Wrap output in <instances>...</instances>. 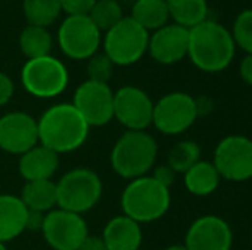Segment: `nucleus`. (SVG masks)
<instances>
[{
  "instance_id": "obj_21",
  "label": "nucleus",
  "mask_w": 252,
  "mask_h": 250,
  "mask_svg": "<svg viewBox=\"0 0 252 250\" xmlns=\"http://www.w3.org/2000/svg\"><path fill=\"white\" fill-rule=\"evenodd\" d=\"M19 199L30 211L47 214L57 207V184L53 180L26 182Z\"/></svg>"
},
{
  "instance_id": "obj_32",
  "label": "nucleus",
  "mask_w": 252,
  "mask_h": 250,
  "mask_svg": "<svg viewBox=\"0 0 252 250\" xmlns=\"http://www.w3.org/2000/svg\"><path fill=\"white\" fill-rule=\"evenodd\" d=\"M14 96V83L7 74L0 72V108L7 105Z\"/></svg>"
},
{
  "instance_id": "obj_10",
  "label": "nucleus",
  "mask_w": 252,
  "mask_h": 250,
  "mask_svg": "<svg viewBox=\"0 0 252 250\" xmlns=\"http://www.w3.org/2000/svg\"><path fill=\"white\" fill-rule=\"evenodd\" d=\"M220 177L228 182H247L252 178V139L246 136H226L218 142L213 160Z\"/></svg>"
},
{
  "instance_id": "obj_35",
  "label": "nucleus",
  "mask_w": 252,
  "mask_h": 250,
  "mask_svg": "<svg viewBox=\"0 0 252 250\" xmlns=\"http://www.w3.org/2000/svg\"><path fill=\"white\" fill-rule=\"evenodd\" d=\"M77 250H108L103 242L101 237H96V235H88L86 240L81 244V247Z\"/></svg>"
},
{
  "instance_id": "obj_37",
  "label": "nucleus",
  "mask_w": 252,
  "mask_h": 250,
  "mask_svg": "<svg viewBox=\"0 0 252 250\" xmlns=\"http://www.w3.org/2000/svg\"><path fill=\"white\" fill-rule=\"evenodd\" d=\"M0 250H9V249H7L5 244H2V242H0Z\"/></svg>"
},
{
  "instance_id": "obj_20",
  "label": "nucleus",
  "mask_w": 252,
  "mask_h": 250,
  "mask_svg": "<svg viewBox=\"0 0 252 250\" xmlns=\"http://www.w3.org/2000/svg\"><path fill=\"white\" fill-rule=\"evenodd\" d=\"M220 180L221 177L211 161L199 160L184 173V185L187 192L197 197H206L215 192L220 185Z\"/></svg>"
},
{
  "instance_id": "obj_13",
  "label": "nucleus",
  "mask_w": 252,
  "mask_h": 250,
  "mask_svg": "<svg viewBox=\"0 0 252 250\" xmlns=\"http://www.w3.org/2000/svg\"><path fill=\"white\" fill-rule=\"evenodd\" d=\"M155 103L146 91L124 86L113 93V118L127 130H146L153 124Z\"/></svg>"
},
{
  "instance_id": "obj_7",
  "label": "nucleus",
  "mask_w": 252,
  "mask_h": 250,
  "mask_svg": "<svg viewBox=\"0 0 252 250\" xmlns=\"http://www.w3.org/2000/svg\"><path fill=\"white\" fill-rule=\"evenodd\" d=\"M21 83L31 96L50 100L67 89L69 70L53 55L30 58L21 70Z\"/></svg>"
},
{
  "instance_id": "obj_22",
  "label": "nucleus",
  "mask_w": 252,
  "mask_h": 250,
  "mask_svg": "<svg viewBox=\"0 0 252 250\" xmlns=\"http://www.w3.org/2000/svg\"><path fill=\"white\" fill-rule=\"evenodd\" d=\"M130 17L148 33L168 24L170 14L166 0H134Z\"/></svg>"
},
{
  "instance_id": "obj_14",
  "label": "nucleus",
  "mask_w": 252,
  "mask_h": 250,
  "mask_svg": "<svg viewBox=\"0 0 252 250\" xmlns=\"http://www.w3.org/2000/svg\"><path fill=\"white\" fill-rule=\"evenodd\" d=\"M40 144L38 120L24 111H10L0 117V149L9 154H24Z\"/></svg>"
},
{
  "instance_id": "obj_29",
  "label": "nucleus",
  "mask_w": 252,
  "mask_h": 250,
  "mask_svg": "<svg viewBox=\"0 0 252 250\" xmlns=\"http://www.w3.org/2000/svg\"><path fill=\"white\" fill-rule=\"evenodd\" d=\"M113 69H115L113 62L103 52L101 54L96 52L93 57L88 58V79L90 81L108 84V81L113 76Z\"/></svg>"
},
{
  "instance_id": "obj_30",
  "label": "nucleus",
  "mask_w": 252,
  "mask_h": 250,
  "mask_svg": "<svg viewBox=\"0 0 252 250\" xmlns=\"http://www.w3.org/2000/svg\"><path fill=\"white\" fill-rule=\"evenodd\" d=\"M60 9L67 16H88L96 0H59Z\"/></svg>"
},
{
  "instance_id": "obj_19",
  "label": "nucleus",
  "mask_w": 252,
  "mask_h": 250,
  "mask_svg": "<svg viewBox=\"0 0 252 250\" xmlns=\"http://www.w3.org/2000/svg\"><path fill=\"white\" fill-rule=\"evenodd\" d=\"M28 207L12 194H0V242L14 240L26 231Z\"/></svg>"
},
{
  "instance_id": "obj_24",
  "label": "nucleus",
  "mask_w": 252,
  "mask_h": 250,
  "mask_svg": "<svg viewBox=\"0 0 252 250\" xmlns=\"http://www.w3.org/2000/svg\"><path fill=\"white\" fill-rule=\"evenodd\" d=\"M19 48L28 60L30 58H40L52 55L53 38L50 31H48V28L28 24L19 34Z\"/></svg>"
},
{
  "instance_id": "obj_11",
  "label": "nucleus",
  "mask_w": 252,
  "mask_h": 250,
  "mask_svg": "<svg viewBox=\"0 0 252 250\" xmlns=\"http://www.w3.org/2000/svg\"><path fill=\"white\" fill-rule=\"evenodd\" d=\"M41 233L53 250H77L90 231L81 214L55 207L45 214Z\"/></svg>"
},
{
  "instance_id": "obj_36",
  "label": "nucleus",
  "mask_w": 252,
  "mask_h": 250,
  "mask_svg": "<svg viewBox=\"0 0 252 250\" xmlns=\"http://www.w3.org/2000/svg\"><path fill=\"white\" fill-rule=\"evenodd\" d=\"M163 250H187V249H186V245H170V247H166Z\"/></svg>"
},
{
  "instance_id": "obj_15",
  "label": "nucleus",
  "mask_w": 252,
  "mask_h": 250,
  "mask_svg": "<svg viewBox=\"0 0 252 250\" xmlns=\"http://www.w3.org/2000/svg\"><path fill=\"white\" fill-rule=\"evenodd\" d=\"M233 233L223 218L206 214L194 221L186 233L187 250H232Z\"/></svg>"
},
{
  "instance_id": "obj_23",
  "label": "nucleus",
  "mask_w": 252,
  "mask_h": 250,
  "mask_svg": "<svg viewBox=\"0 0 252 250\" xmlns=\"http://www.w3.org/2000/svg\"><path fill=\"white\" fill-rule=\"evenodd\" d=\"M170 19L187 29L208 19L209 7L206 0H166Z\"/></svg>"
},
{
  "instance_id": "obj_5",
  "label": "nucleus",
  "mask_w": 252,
  "mask_h": 250,
  "mask_svg": "<svg viewBox=\"0 0 252 250\" xmlns=\"http://www.w3.org/2000/svg\"><path fill=\"white\" fill-rule=\"evenodd\" d=\"M103 182L90 168H74L57 182V207L83 216L101 199Z\"/></svg>"
},
{
  "instance_id": "obj_28",
  "label": "nucleus",
  "mask_w": 252,
  "mask_h": 250,
  "mask_svg": "<svg viewBox=\"0 0 252 250\" xmlns=\"http://www.w3.org/2000/svg\"><path fill=\"white\" fill-rule=\"evenodd\" d=\"M233 43L246 54H252V9H246L235 17L230 29Z\"/></svg>"
},
{
  "instance_id": "obj_2",
  "label": "nucleus",
  "mask_w": 252,
  "mask_h": 250,
  "mask_svg": "<svg viewBox=\"0 0 252 250\" xmlns=\"http://www.w3.org/2000/svg\"><path fill=\"white\" fill-rule=\"evenodd\" d=\"M90 129L72 103H59L38 120V140L57 154L72 153L86 142Z\"/></svg>"
},
{
  "instance_id": "obj_26",
  "label": "nucleus",
  "mask_w": 252,
  "mask_h": 250,
  "mask_svg": "<svg viewBox=\"0 0 252 250\" xmlns=\"http://www.w3.org/2000/svg\"><path fill=\"white\" fill-rule=\"evenodd\" d=\"M201 160V147L194 140H180L172 147L166 158V165L175 173H186L192 165Z\"/></svg>"
},
{
  "instance_id": "obj_34",
  "label": "nucleus",
  "mask_w": 252,
  "mask_h": 250,
  "mask_svg": "<svg viewBox=\"0 0 252 250\" xmlns=\"http://www.w3.org/2000/svg\"><path fill=\"white\" fill-rule=\"evenodd\" d=\"M239 74L246 84L252 86V54H246L239 67Z\"/></svg>"
},
{
  "instance_id": "obj_3",
  "label": "nucleus",
  "mask_w": 252,
  "mask_h": 250,
  "mask_svg": "<svg viewBox=\"0 0 252 250\" xmlns=\"http://www.w3.org/2000/svg\"><path fill=\"white\" fill-rule=\"evenodd\" d=\"M158 144L146 130H127L117 139L110 153V165L119 177L134 180L155 167Z\"/></svg>"
},
{
  "instance_id": "obj_18",
  "label": "nucleus",
  "mask_w": 252,
  "mask_h": 250,
  "mask_svg": "<svg viewBox=\"0 0 252 250\" xmlns=\"http://www.w3.org/2000/svg\"><path fill=\"white\" fill-rule=\"evenodd\" d=\"M59 154L41 144H36L19 156V173L26 182L52 180L59 170Z\"/></svg>"
},
{
  "instance_id": "obj_33",
  "label": "nucleus",
  "mask_w": 252,
  "mask_h": 250,
  "mask_svg": "<svg viewBox=\"0 0 252 250\" xmlns=\"http://www.w3.org/2000/svg\"><path fill=\"white\" fill-rule=\"evenodd\" d=\"M45 220V213H38V211H30L28 209V223H26V231H41Z\"/></svg>"
},
{
  "instance_id": "obj_4",
  "label": "nucleus",
  "mask_w": 252,
  "mask_h": 250,
  "mask_svg": "<svg viewBox=\"0 0 252 250\" xmlns=\"http://www.w3.org/2000/svg\"><path fill=\"white\" fill-rule=\"evenodd\" d=\"M170 189L156 182L151 175L129 180L120 197L124 214L139 224L153 223L163 218L170 209Z\"/></svg>"
},
{
  "instance_id": "obj_9",
  "label": "nucleus",
  "mask_w": 252,
  "mask_h": 250,
  "mask_svg": "<svg viewBox=\"0 0 252 250\" xmlns=\"http://www.w3.org/2000/svg\"><path fill=\"white\" fill-rule=\"evenodd\" d=\"M101 31L88 16H67L57 33V43L65 57L88 60L101 47Z\"/></svg>"
},
{
  "instance_id": "obj_25",
  "label": "nucleus",
  "mask_w": 252,
  "mask_h": 250,
  "mask_svg": "<svg viewBox=\"0 0 252 250\" xmlns=\"http://www.w3.org/2000/svg\"><path fill=\"white\" fill-rule=\"evenodd\" d=\"M23 12L28 24L48 28L62 14L59 0H23Z\"/></svg>"
},
{
  "instance_id": "obj_27",
  "label": "nucleus",
  "mask_w": 252,
  "mask_h": 250,
  "mask_svg": "<svg viewBox=\"0 0 252 250\" xmlns=\"http://www.w3.org/2000/svg\"><path fill=\"white\" fill-rule=\"evenodd\" d=\"M88 17L93 21V24L103 34L108 29H112L126 16H124L122 5L119 3V0H96L91 10L88 12Z\"/></svg>"
},
{
  "instance_id": "obj_17",
  "label": "nucleus",
  "mask_w": 252,
  "mask_h": 250,
  "mask_svg": "<svg viewBox=\"0 0 252 250\" xmlns=\"http://www.w3.org/2000/svg\"><path fill=\"white\" fill-rule=\"evenodd\" d=\"M101 238L108 250H139L143 245V230L137 221L120 214L105 224Z\"/></svg>"
},
{
  "instance_id": "obj_6",
  "label": "nucleus",
  "mask_w": 252,
  "mask_h": 250,
  "mask_svg": "<svg viewBox=\"0 0 252 250\" xmlns=\"http://www.w3.org/2000/svg\"><path fill=\"white\" fill-rule=\"evenodd\" d=\"M150 33L139 26L132 17H124L112 29L105 33L101 40L103 54L113 62V65H134L148 54Z\"/></svg>"
},
{
  "instance_id": "obj_31",
  "label": "nucleus",
  "mask_w": 252,
  "mask_h": 250,
  "mask_svg": "<svg viewBox=\"0 0 252 250\" xmlns=\"http://www.w3.org/2000/svg\"><path fill=\"white\" fill-rule=\"evenodd\" d=\"M175 175L177 173L168 167V165H159V167L155 168L151 177L155 178L156 182H159L161 185H165L166 189H170L173 185V182H175Z\"/></svg>"
},
{
  "instance_id": "obj_12",
  "label": "nucleus",
  "mask_w": 252,
  "mask_h": 250,
  "mask_svg": "<svg viewBox=\"0 0 252 250\" xmlns=\"http://www.w3.org/2000/svg\"><path fill=\"white\" fill-rule=\"evenodd\" d=\"M72 105L90 127H103L113 120V91L108 84L84 81L74 91Z\"/></svg>"
},
{
  "instance_id": "obj_1",
  "label": "nucleus",
  "mask_w": 252,
  "mask_h": 250,
  "mask_svg": "<svg viewBox=\"0 0 252 250\" xmlns=\"http://www.w3.org/2000/svg\"><path fill=\"white\" fill-rule=\"evenodd\" d=\"M235 50L230 29L218 21L206 19L189 29L187 57L202 72L225 70L235 57Z\"/></svg>"
},
{
  "instance_id": "obj_16",
  "label": "nucleus",
  "mask_w": 252,
  "mask_h": 250,
  "mask_svg": "<svg viewBox=\"0 0 252 250\" xmlns=\"http://www.w3.org/2000/svg\"><path fill=\"white\" fill-rule=\"evenodd\" d=\"M187 47L189 29L175 23H168L150 34L148 54L161 65H173L187 57Z\"/></svg>"
},
{
  "instance_id": "obj_8",
  "label": "nucleus",
  "mask_w": 252,
  "mask_h": 250,
  "mask_svg": "<svg viewBox=\"0 0 252 250\" xmlns=\"http://www.w3.org/2000/svg\"><path fill=\"white\" fill-rule=\"evenodd\" d=\"M197 117L199 110L196 98L182 91H173L155 103L151 125L165 136H179L189 130Z\"/></svg>"
}]
</instances>
